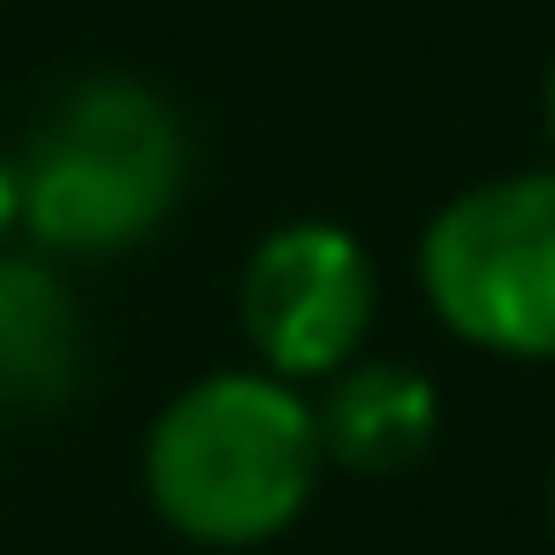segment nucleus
Returning <instances> with one entry per match:
<instances>
[{
  "instance_id": "9",
  "label": "nucleus",
  "mask_w": 555,
  "mask_h": 555,
  "mask_svg": "<svg viewBox=\"0 0 555 555\" xmlns=\"http://www.w3.org/2000/svg\"><path fill=\"white\" fill-rule=\"evenodd\" d=\"M547 532H555V472H547Z\"/></svg>"
},
{
  "instance_id": "7",
  "label": "nucleus",
  "mask_w": 555,
  "mask_h": 555,
  "mask_svg": "<svg viewBox=\"0 0 555 555\" xmlns=\"http://www.w3.org/2000/svg\"><path fill=\"white\" fill-rule=\"evenodd\" d=\"M24 236V191H16V153H0V251Z\"/></svg>"
},
{
  "instance_id": "8",
  "label": "nucleus",
  "mask_w": 555,
  "mask_h": 555,
  "mask_svg": "<svg viewBox=\"0 0 555 555\" xmlns=\"http://www.w3.org/2000/svg\"><path fill=\"white\" fill-rule=\"evenodd\" d=\"M540 130H547V153H555V62H547V77H540Z\"/></svg>"
},
{
  "instance_id": "3",
  "label": "nucleus",
  "mask_w": 555,
  "mask_h": 555,
  "mask_svg": "<svg viewBox=\"0 0 555 555\" xmlns=\"http://www.w3.org/2000/svg\"><path fill=\"white\" fill-rule=\"evenodd\" d=\"M418 297L464 350L555 365V168L464 183L418 229Z\"/></svg>"
},
{
  "instance_id": "5",
  "label": "nucleus",
  "mask_w": 555,
  "mask_h": 555,
  "mask_svg": "<svg viewBox=\"0 0 555 555\" xmlns=\"http://www.w3.org/2000/svg\"><path fill=\"white\" fill-rule=\"evenodd\" d=\"M92 380V320L62 259L9 244L0 251V411L54 418Z\"/></svg>"
},
{
  "instance_id": "6",
  "label": "nucleus",
  "mask_w": 555,
  "mask_h": 555,
  "mask_svg": "<svg viewBox=\"0 0 555 555\" xmlns=\"http://www.w3.org/2000/svg\"><path fill=\"white\" fill-rule=\"evenodd\" d=\"M312 426H320V456L335 472L396 479V472L426 464V449L441 441V388L418 365L365 350V358H350L320 380Z\"/></svg>"
},
{
  "instance_id": "1",
  "label": "nucleus",
  "mask_w": 555,
  "mask_h": 555,
  "mask_svg": "<svg viewBox=\"0 0 555 555\" xmlns=\"http://www.w3.org/2000/svg\"><path fill=\"white\" fill-rule=\"evenodd\" d=\"M24 244L62 267H107L145 251L191 191L183 107L122 69L69 77L16 145Z\"/></svg>"
},
{
  "instance_id": "4",
  "label": "nucleus",
  "mask_w": 555,
  "mask_h": 555,
  "mask_svg": "<svg viewBox=\"0 0 555 555\" xmlns=\"http://www.w3.org/2000/svg\"><path fill=\"white\" fill-rule=\"evenodd\" d=\"M380 320V267L358 229L343 221H282L251 244L236 274V327L251 343V365L320 388L335 365L365 358Z\"/></svg>"
},
{
  "instance_id": "2",
  "label": "nucleus",
  "mask_w": 555,
  "mask_h": 555,
  "mask_svg": "<svg viewBox=\"0 0 555 555\" xmlns=\"http://www.w3.org/2000/svg\"><path fill=\"white\" fill-rule=\"evenodd\" d=\"M320 426L312 396L267 365H221L176 388L138 449L153 517L214 555L282 540L320 494Z\"/></svg>"
}]
</instances>
